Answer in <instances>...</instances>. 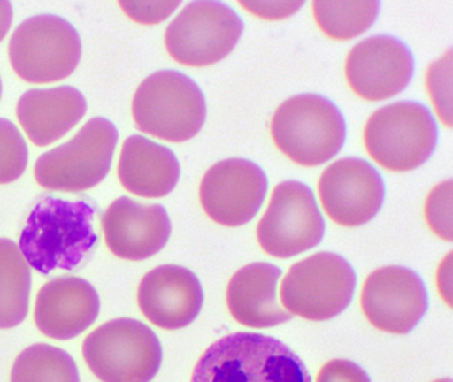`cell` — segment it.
<instances>
[{"instance_id":"1","label":"cell","mask_w":453,"mask_h":382,"mask_svg":"<svg viewBox=\"0 0 453 382\" xmlns=\"http://www.w3.org/2000/svg\"><path fill=\"white\" fill-rule=\"evenodd\" d=\"M94 217L95 207L87 201L42 196L20 233L28 265L43 275L78 268L97 241Z\"/></svg>"},{"instance_id":"2","label":"cell","mask_w":453,"mask_h":382,"mask_svg":"<svg viewBox=\"0 0 453 382\" xmlns=\"http://www.w3.org/2000/svg\"><path fill=\"white\" fill-rule=\"evenodd\" d=\"M190 382H312L303 361L274 337L237 332L214 341Z\"/></svg>"},{"instance_id":"3","label":"cell","mask_w":453,"mask_h":382,"mask_svg":"<svg viewBox=\"0 0 453 382\" xmlns=\"http://www.w3.org/2000/svg\"><path fill=\"white\" fill-rule=\"evenodd\" d=\"M275 146L296 164L319 166L336 156L346 140L343 114L327 98L298 95L283 101L272 118Z\"/></svg>"},{"instance_id":"4","label":"cell","mask_w":453,"mask_h":382,"mask_svg":"<svg viewBox=\"0 0 453 382\" xmlns=\"http://www.w3.org/2000/svg\"><path fill=\"white\" fill-rule=\"evenodd\" d=\"M132 116L142 132L169 142H185L205 124V96L181 72H156L137 88Z\"/></svg>"},{"instance_id":"5","label":"cell","mask_w":453,"mask_h":382,"mask_svg":"<svg viewBox=\"0 0 453 382\" xmlns=\"http://www.w3.org/2000/svg\"><path fill=\"white\" fill-rule=\"evenodd\" d=\"M81 352L102 382H150L163 363L160 340L150 326L134 318L103 324L86 337Z\"/></svg>"},{"instance_id":"6","label":"cell","mask_w":453,"mask_h":382,"mask_svg":"<svg viewBox=\"0 0 453 382\" xmlns=\"http://www.w3.org/2000/svg\"><path fill=\"white\" fill-rule=\"evenodd\" d=\"M436 122L426 106L399 101L378 109L363 133L371 158L391 172L418 169L436 148Z\"/></svg>"},{"instance_id":"7","label":"cell","mask_w":453,"mask_h":382,"mask_svg":"<svg viewBox=\"0 0 453 382\" xmlns=\"http://www.w3.org/2000/svg\"><path fill=\"white\" fill-rule=\"evenodd\" d=\"M119 133L108 119H89L78 134L42 154L35 164L36 182L47 190L86 191L99 185L111 170Z\"/></svg>"},{"instance_id":"8","label":"cell","mask_w":453,"mask_h":382,"mask_svg":"<svg viewBox=\"0 0 453 382\" xmlns=\"http://www.w3.org/2000/svg\"><path fill=\"white\" fill-rule=\"evenodd\" d=\"M355 286L354 268L344 257L318 252L291 265L280 284V302L291 315L330 320L349 307Z\"/></svg>"},{"instance_id":"9","label":"cell","mask_w":453,"mask_h":382,"mask_svg":"<svg viewBox=\"0 0 453 382\" xmlns=\"http://www.w3.org/2000/svg\"><path fill=\"white\" fill-rule=\"evenodd\" d=\"M9 57L15 73L26 82L60 81L71 76L81 61V36L59 16H33L12 34Z\"/></svg>"},{"instance_id":"10","label":"cell","mask_w":453,"mask_h":382,"mask_svg":"<svg viewBox=\"0 0 453 382\" xmlns=\"http://www.w3.org/2000/svg\"><path fill=\"white\" fill-rule=\"evenodd\" d=\"M242 31V19L225 3L192 2L166 28L165 47L182 65H213L234 50Z\"/></svg>"},{"instance_id":"11","label":"cell","mask_w":453,"mask_h":382,"mask_svg":"<svg viewBox=\"0 0 453 382\" xmlns=\"http://www.w3.org/2000/svg\"><path fill=\"white\" fill-rule=\"evenodd\" d=\"M323 235L325 220L311 188L298 180L278 183L257 225L261 248L272 256L288 259L317 247Z\"/></svg>"},{"instance_id":"12","label":"cell","mask_w":453,"mask_h":382,"mask_svg":"<svg viewBox=\"0 0 453 382\" xmlns=\"http://www.w3.org/2000/svg\"><path fill=\"white\" fill-rule=\"evenodd\" d=\"M360 305L379 331L407 334L426 315L428 294L418 273L402 265H387L365 279Z\"/></svg>"},{"instance_id":"13","label":"cell","mask_w":453,"mask_h":382,"mask_svg":"<svg viewBox=\"0 0 453 382\" xmlns=\"http://www.w3.org/2000/svg\"><path fill=\"white\" fill-rule=\"evenodd\" d=\"M266 191V174L258 164L242 158L224 159L201 180V206L219 225L238 227L256 217Z\"/></svg>"},{"instance_id":"14","label":"cell","mask_w":453,"mask_h":382,"mask_svg":"<svg viewBox=\"0 0 453 382\" xmlns=\"http://www.w3.org/2000/svg\"><path fill=\"white\" fill-rule=\"evenodd\" d=\"M318 194L330 219L344 227H357L380 211L383 178L365 159L342 158L322 172Z\"/></svg>"},{"instance_id":"15","label":"cell","mask_w":453,"mask_h":382,"mask_svg":"<svg viewBox=\"0 0 453 382\" xmlns=\"http://www.w3.org/2000/svg\"><path fill=\"white\" fill-rule=\"evenodd\" d=\"M412 53L396 37L388 34L367 37L347 56L346 79L351 89L367 101L394 97L412 79Z\"/></svg>"},{"instance_id":"16","label":"cell","mask_w":453,"mask_h":382,"mask_svg":"<svg viewBox=\"0 0 453 382\" xmlns=\"http://www.w3.org/2000/svg\"><path fill=\"white\" fill-rule=\"evenodd\" d=\"M108 248L120 259L139 262L160 252L168 243L172 223L161 204H142L121 196L102 215Z\"/></svg>"},{"instance_id":"17","label":"cell","mask_w":453,"mask_h":382,"mask_svg":"<svg viewBox=\"0 0 453 382\" xmlns=\"http://www.w3.org/2000/svg\"><path fill=\"white\" fill-rule=\"evenodd\" d=\"M137 304L145 318L166 331L192 324L200 315L203 291L197 276L176 264L150 271L140 281Z\"/></svg>"},{"instance_id":"18","label":"cell","mask_w":453,"mask_h":382,"mask_svg":"<svg viewBox=\"0 0 453 382\" xmlns=\"http://www.w3.org/2000/svg\"><path fill=\"white\" fill-rule=\"evenodd\" d=\"M100 297L89 281L60 276L42 286L35 300L36 328L54 340L75 339L96 321Z\"/></svg>"},{"instance_id":"19","label":"cell","mask_w":453,"mask_h":382,"mask_svg":"<svg viewBox=\"0 0 453 382\" xmlns=\"http://www.w3.org/2000/svg\"><path fill=\"white\" fill-rule=\"evenodd\" d=\"M282 271L270 263H251L230 279L226 302L230 315L249 328H272L293 317L278 300V280Z\"/></svg>"},{"instance_id":"20","label":"cell","mask_w":453,"mask_h":382,"mask_svg":"<svg viewBox=\"0 0 453 382\" xmlns=\"http://www.w3.org/2000/svg\"><path fill=\"white\" fill-rule=\"evenodd\" d=\"M86 111V98L73 87L27 90L17 105V117L26 134L42 148L67 134Z\"/></svg>"},{"instance_id":"21","label":"cell","mask_w":453,"mask_h":382,"mask_svg":"<svg viewBox=\"0 0 453 382\" xmlns=\"http://www.w3.org/2000/svg\"><path fill=\"white\" fill-rule=\"evenodd\" d=\"M119 178L129 193L142 198H163L179 182L180 164L173 151L142 135L124 141Z\"/></svg>"},{"instance_id":"22","label":"cell","mask_w":453,"mask_h":382,"mask_svg":"<svg viewBox=\"0 0 453 382\" xmlns=\"http://www.w3.org/2000/svg\"><path fill=\"white\" fill-rule=\"evenodd\" d=\"M31 270L19 246L0 239V329L23 323L28 313Z\"/></svg>"},{"instance_id":"23","label":"cell","mask_w":453,"mask_h":382,"mask_svg":"<svg viewBox=\"0 0 453 382\" xmlns=\"http://www.w3.org/2000/svg\"><path fill=\"white\" fill-rule=\"evenodd\" d=\"M12 382H81L75 360L60 348L34 344L26 348L12 369Z\"/></svg>"},{"instance_id":"24","label":"cell","mask_w":453,"mask_h":382,"mask_svg":"<svg viewBox=\"0 0 453 382\" xmlns=\"http://www.w3.org/2000/svg\"><path fill=\"white\" fill-rule=\"evenodd\" d=\"M380 3L314 2L312 12L323 34L334 40H351L372 27L378 18Z\"/></svg>"},{"instance_id":"25","label":"cell","mask_w":453,"mask_h":382,"mask_svg":"<svg viewBox=\"0 0 453 382\" xmlns=\"http://www.w3.org/2000/svg\"><path fill=\"white\" fill-rule=\"evenodd\" d=\"M28 149L19 129L0 118V185L14 182L27 167Z\"/></svg>"},{"instance_id":"26","label":"cell","mask_w":453,"mask_h":382,"mask_svg":"<svg viewBox=\"0 0 453 382\" xmlns=\"http://www.w3.org/2000/svg\"><path fill=\"white\" fill-rule=\"evenodd\" d=\"M450 72H452V50H448L436 63L431 64L426 72V89L442 124L452 126L450 116Z\"/></svg>"},{"instance_id":"27","label":"cell","mask_w":453,"mask_h":382,"mask_svg":"<svg viewBox=\"0 0 453 382\" xmlns=\"http://www.w3.org/2000/svg\"><path fill=\"white\" fill-rule=\"evenodd\" d=\"M426 219L439 238L452 241V180L432 188L426 196Z\"/></svg>"},{"instance_id":"28","label":"cell","mask_w":453,"mask_h":382,"mask_svg":"<svg viewBox=\"0 0 453 382\" xmlns=\"http://www.w3.org/2000/svg\"><path fill=\"white\" fill-rule=\"evenodd\" d=\"M177 2H119L124 12L137 23L158 24L168 19L179 5Z\"/></svg>"},{"instance_id":"29","label":"cell","mask_w":453,"mask_h":382,"mask_svg":"<svg viewBox=\"0 0 453 382\" xmlns=\"http://www.w3.org/2000/svg\"><path fill=\"white\" fill-rule=\"evenodd\" d=\"M317 382H371L357 363L349 360H331L320 368Z\"/></svg>"},{"instance_id":"30","label":"cell","mask_w":453,"mask_h":382,"mask_svg":"<svg viewBox=\"0 0 453 382\" xmlns=\"http://www.w3.org/2000/svg\"><path fill=\"white\" fill-rule=\"evenodd\" d=\"M241 7L265 20H282L290 18L303 5V2L285 0V2H265V0H241Z\"/></svg>"},{"instance_id":"31","label":"cell","mask_w":453,"mask_h":382,"mask_svg":"<svg viewBox=\"0 0 453 382\" xmlns=\"http://www.w3.org/2000/svg\"><path fill=\"white\" fill-rule=\"evenodd\" d=\"M437 288L448 307H452V252L445 256L437 271Z\"/></svg>"},{"instance_id":"32","label":"cell","mask_w":453,"mask_h":382,"mask_svg":"<svg viewBox=\"0 0 453 382\" xmlns=\"http://www.w3.org/2000/svg\"><path fill=\"white\" fill-rule=\"evenodd\" d=\"M12 23V5L6 0H0V42L6 37Z\"/></svg>"},{"instance_id":"33","label":"cell","mask_w":453,"mask_h":382,"mask_svg":"<svg viewBox=\"0 0 453 382\" xmlns=\"http://www.w3.org/2000/svg\"><path fill=\"white\" fill-rule=\"evenodd\" d=\"M434 382H452V379L450 378H441V379H436V381Z\"/></svg>"},{"instance_id":"34","label":"cell","mask_w":453,"mask_h":382,"mask_svg":"<svg viewBox=\"0 0 453 382\" xmlns=\"http://www.w3.org/2000/svg\"><path fill=\"white\" fill-rule=\"evenodd\" d=\"M0 96H2V81H0Z\"/></svg>"}]
</instances>
